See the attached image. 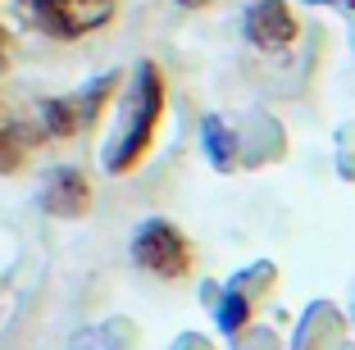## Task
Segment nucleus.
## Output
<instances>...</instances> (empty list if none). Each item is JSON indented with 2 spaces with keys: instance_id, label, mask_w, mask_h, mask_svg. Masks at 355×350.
<instances>
[{
  "instance_id": "2",
  "label": "nucleus",
  "mask_w": 355,
  "mask_h": 350,
  "mask_svg": "<svg viewBox=\"0 0 355 350\" xmlns=\"http://www.w3.org/2000/svg\"><path fill=\"white\" fill-rule=\"evenodd\" d=\"M132 259L146 268V273L173 282L191 268V241L182 237L173 223H164V218H146L132 237Z\"/></svg>"
},
{
  "instance_id": "1",
  "label": "nucleus",
  "mask_w": 355,
  "mask_h": 350,
  "mask_svg": "<svg viewBox=\"0 0 355 350\" xmlns=\"http://www.w3.org/2000/svg\"><path fill=\"white\" fill-rule=\"evenodd\" d=\"M159 114H164V78H159L155 64H141L137 78H132L128 110H123V119H119V132H114V141H110V155H105V168H110V173L137 168V159L155 141Z\"/></svg>"
},
{
  "instance_id": "10",
  "label": "nucleus",
  "mask_w": 355,
  "mask_h": 350,
  "mask_svg": "<svg viewBox=\"0 0 355 350\" xmlns=\"http://www.w3.org/2000/svg\"><path fill=\"white\" fill-rule=\"evenodd\" d=\"M5 64H10V37H5V28H0V73H5Z\"/></svg>"
},
{
  "instance_id": "5",
  "label": "nucleus",
  "mask_w": 355,
  "mask_h": 350,
  "mask_svg": "<svg viewBox=\"0 0 355 350\" xmlns=\"http://www.w3.org/2000/svg\"><path fill=\"white\" fill-rule=\"evenodd\" d=\"M246 37H251V46H260V51L292 46L296 42L292 10H287L282 0H260V5H251V14H246Z\"/></svg>"
},
{
  "instance_id": "6",
  "label": "nucleus",
  "mask_w": 355,
  "mask_h": 350,
  "mask_svg": "<svg viewBox=\"0 0 355 350\" xmlns=\"http://www.w3.org/2000/svg\"><path fill=\"white\" fill-rule=\"evenodd\" d=\"M42 205H46V214H55V218H83L87 209H92V186H87V177L78 173V168H60V173H51V182H46Z\"/></svg>"
},
{
  "instance_id": "11",
  "label": "nucleus",
  "mask_w": 355,
  "mask_h": 350,
  "mask_svg": "<svg viewBox=\"0 0 355 350\" xmlns=\"http://www.w3.org/2000/svg\"><path fill=\"white\" fill-rule=\"evenodd\" d=\"M319 5H342V0H319Z\"/></svg>"
},
{
  "instance_id": "9",
  "label": "nucleus",
  "mask_w": 355,
  "mask_h": 350,
  "mask_svg": "<svg viewBox=\"0 0 355 350\" xmlns=\"http://www.w3.org/2000/svg\"><path fill=\"white\" fill-rule=\"evenodd\" d=\"M246 319H251V300L241 296V291H228V296H223V305H219V328L223 332H237Z\"/></svg>"
},
{
  "instance_id": "8",
  "label": "nucleus",
  "mask_w": 355,
  "mask_h": 350,
  "mask_svg": "<svg viewBox=\"0 0 355 350\" xmlns=\"http://www.w3.org/2000/svg\"><path fill=\"white\" fill-rule=\"evenodd\" d=\"M205 150H209V159L219 168H232L237 164V146H232V132L223 128V119H205Z\"/></svg>"
},
{
  "instance_id": "7",
  "label": "nucleus",
  "mask_w": 355,
  "mask_h": 350,
  "mask_svg": "<svg viewBox=\"0 0 355 350\" xmlns=\"http://www.w3.org/2000/svg\"><path fill=\"white\" fill-rule=\"evenodd\" d=\"M23 150H28V141H23V128L14 123L5 110H0V173L19 168V164H23Z\"/></svg>"
},
{
  "instance_id": "4",
  "label": "nucleus",
  "mask_w": 355,
  "mask_h": 350,
  "mask_svg": "<svg viewBox=\"0 0 355 350\" xmlns=\"http://www.w3.org/2000/svg\"><path fill=\"white\" fill-rule=\"evenodd\" d=\"M32 5L51 37H87L119 10V0H32Z\"/></svg>"
},
{
  "instance_id": "3",
  "label": "nucleus",
  "mask_w": 355,
  "mask_h": 350,
  "mask_svg": "<svg viewBox=\"0 0 355 350\" xmlns=\"http://www.w3.org/2000/svg\"><path fill=\"white\" fill-rule=\"evenodd\" d=\"M114 87H119V73H105V78L87 82L83 91L60 96V100H46L42 105V128L51 137H78L83 128L96 123V114L105 110V100H110V91H114Z\"/></svg>"
}]
</instances>
